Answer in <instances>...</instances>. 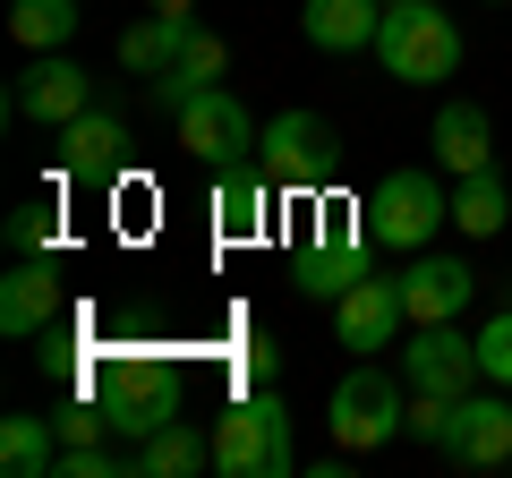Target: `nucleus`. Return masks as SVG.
<instances>
[{
    "label": "nucleus",
    "instance_id": "obj_1",
    "mask_svg": "<svg viewBox=\"0 0 512 478\" xmlns=\"http://www.w3.org/2000/svg\"><path fill=\"white\" fill-rule=\"evenodd\" d=\"M359 222H367V248H384V257H419L427 239L453 222V197L436 188V171H384V180L359 197Z\"/></svg>",
    "mask_w": 512,
    "mask_h": 478
},
{
    "label": "nucleus",
    "instance_id": "obj_2",
    "mask_svg": "<svg viewBox=\"0 0 512 478\" xmlns=\"http://www.w3.org/2000/svg\"><path fill=\"white\" fill-rule=\"evenodd\" d=\"M214 470H222V478H282V470H299V453H291V410H282L265 385L239 393V402L214 419Z\"/></svg>",
    "mask_w": 512,
    "mask_h": 478
},
{
    "label": "nucleus",
    "instance_id": "obj_3",
    "mask_svg": "<svg viewBox=\"0 0 512 478\" xmlns=\"http://www.w3.org/2000/svg\"><path fill=\"white\" fill-rule=\"evenodd\" d=\"M376 60L393 86H444V77L461 69V26L444 18V9H427V0H402V9H384L376 26Z\"/></svg>",
    "mask_w": 512,
    "mask_h": 478
},
{
    "label": "nucleus",
    "instance_id": "obj_4",
    "mask_svg": "<svg viewBox=\"0 0 512 478\" xmlns=\"http://www.w3.org/2000/svg\"><path fill=\"white\" fill-rule=\"evenodd\" d=\"M94 393H103L111 427L137 436V444H146L163 419H180V368H171V359H137V350H120V359L94 368Z\"/></svg>",
    "mask_w": 512,
    "mask_h": 478
},
{
    "label": "nucleus",
    "instance_id": "obj_5",
    "mask_svg": "<svg viewBox=\"0 0 512 478\" xmlns=\"http://www.w3.org/2000/svg\"><path fill=\"white\" fill-rule=\"evenodd\" d=\"M402 410H410V393L393 385V376L376 368V359H359V368L333 385V410H325V427H333V444L342 453H376V444H393L402 436Z\"/></svg>",
    "mask_w": 512,
    "mask_h": 478
},
{
    "label": "nucleus",
    "instance_id": "obj_6",
    "mask_svg": "<svg viewBox=\"0 0 512 478\" xmlns=\"http://www.w3.org/2000/svg\"><path fill=\"white\" fill-rule=\"evenodd\" d=\"M256 163L274 171L282 197H325L333 188V129H325V111H282V120H265Z\"/></svg>",
    "mask_w": 512,
    "mask_h": 478
},
{
    "label": "nucleus",
    "instance_id": "obj_7",
    "mask_svg": "<svg viewBox=\"0 0 512 478\" xmlns=\"http://www.w3.org/2000/svg\"><path fill=\"white\" fill-rule=\"evenodd\" d=\"M171 129H180V146L197 154V163H248L256 154V120H248V103L239 94H222V86H205V94H188L180 111H171Z\"/></svg>",
    "mask_w": 512,
    "mask_h": 478
},
{
    "label": "nucleus",
    "instance_id": "obj_8",
    "mask_svg": "<svg viewBox=\"0 0 512 478\" xmlns=\"http://www.w3.org/2000/svg\"><path fill=\"white\" fill-rule=\"evenodd\" d=\"M342 214H350V205L325 197V222H316V239L299 248V265H291V282L308 299H342L350 282H367V257H359V248H367V222H342Z\"/></svg>",
    "mask_w": 512,
    "mask_h": 478
},
{
    "label": "nucleus",
    "instance_id": "obj_9",
    "mask_svg": "<svg viewBox=\"0 0 512 478\" xmlns=\"http://www.w3.org/2000/svg\"><path fill=\"white\" fill-rule=\"evenodd\" d=\"M478 376H487L478 368V342H461L453 316H444V325H410V342H402V385L410 393H453L461 402Z\"/></svg>",
    "mask_w": 512,
    "mask_h": 478
},
{
    "label": "nucleus",
    "instance_id": "obj_10",
    "mask_svg": "<svg viewBox=\"0 0 512 478\" xmlns=\"http://www.w3.org/2000/svg\"><path fill=\"white\" fill-rule=\"evenodd\" d=\"M9 111L18 120H43V129H69L77 111H94V77L69 52H35V69L9 86Z\"/></svg>",
    "mask_w": 512,
    "mask_h": 478
},
{
    "label": "nucleus",
    "instance_id": "obj_11",
    "mask_svg": "<svg viewBox=\"0 0 512 478\" xmlns=\"http://www.w3.org/2000/svg\"><path fill=\"white\" fill-rule=\"evenodd\" d=\"M60 316H69L60 265L52 257H18V274L0 282V333H9V342H35V333H52Z\"/></svg>",
    "mask_w": 512,
    "mask_h": 478
},
{
    "label": "nucleus",
    "instance_id": "obj_12",
    "mask_svg": "<svg viewBox=\"0 0 512 478\" xmlns=\"http://www.w3.org/2000/svg\"><path fill=\"white\" fill-rule=\"evenodd\" d=\"M402 325H410L402 274H393V282H350V291L333 299V333H342V350H359V359L393 350V333H402Z\"/></svg>",
    "mask_w": 512,
    "mask_h": 478
},
{
    "label": "nucleus",
    "instance_id": "obj_13",
    "mask_svg": "<svg viewBox=\"0 0 512 478\" xmlns=\"http://www.w3.org/2000/svg\"><path fill=\"white\" fill-rule=\"evenodd\" d=\"M444 453H453L461 470H504V461H512V402H495V393H461L453 427H444Z\"/></svg>",
    "mask_w": 512,
    "mask_h": 478
},
{
    "label": "nucleus",
    "instance_id": "obj_14",
    "mask_svg": "<svg viewBox=\"0 0 512 478\" xmlns=\"http://www.w3.org/2000/svg\"><path fill=\"white\" fill-rule=\"evenodd\" d=\"M478 299V274L461 257H410L402 265V308H410V325H444V316H461Z\"/></svg>",
    "mask_w": 512,
    "mask_h": 478
},
{
    "label": "nucleus",
    "instance_id": "obj_15",
    "mask_svg": "<svg viewBox=\"0 0 512 478\" xmlns=\"http://www.w3.org/2000/svg\"><path fill=\"white\" fill-rule=\"evenodd\" d=\"M274 171L265 163H222V180H214V231L222 239H265L274 231Z\"/></svg>",
    "mask_w": 512,
    "mask_h": 478
},
{
    "label": "nucleus",
    "instance_id": "obj_16",
    "mask_svg": "<svg viewBox=\"0 0 512 478\" xmlns=\"http://www.w3.org/2000/svg\"><path fill=\"white\" fill-rule=\"evenodd\" d=\"M60 171H69V180H120L128 171L120 111H77L69 129H60Z\"/></svg>",
    "mask_w": 512,
    "mask_h": 478
},
{
    "label": "nucleus",
    "instance_id": "obj_17",
    "mask_svg": "<svg viewBox=\"0 0 512 478\" xmlns=\"http://www.w3.org/2000/svg\"><path fill=\"white\" fill-rule=\"evenodd\" d=\"M384 26V0H308L299 9V35L316 43V52H367Z\"/></svg>",
    "mask_w": 512,
    "mask_h": 478
},
{
    "label": "nucleus",
    "instance_id": "obj_18",
    "mask_svg": "<svg viewBox=\"0 0 512 478\" xmlns=\"http://www.w3.org/2000/svg\"><path fill=\"white\" fill-rule=\"evenodd\" d=\"M436 163L453 171V180H470V171H495V129L478 103H444L436 111Z\"/></svg>",
    "mask_w": 512,
    "mask_h": 478
},
{
    "label": "nucleus",
    "instance_id": "obj_19",
    "mask_svg": "<svg viewBox=\"0 0 512 478\" xmlns=\"http://www.w3.org/2000/svg\"><path fill=\"white\" fill-rule=\"evenodd\" d=\"M188 35H197L188 18H163V9H154V18H137L120 35V69L128 77H171V69H180V52H188Z\"/></svg>",
    "mask_w": 512,
    "mask_h": 478
},
{
    "label": "nucleus",
    "instance_id": "obj_20",
    "mask_svg": "<svg viewBox=\"0 0 512 478\" xmlns=\"http://www.w3.org/2000/svg\"><path fill=\"white\" fill-rule=\"evenodd\" d=\"M137 470L146 478H197V470H214V436H197L188 419H163L137 444Z\"/></svg>",
    "mask_w": 512,
    "mask_h": 478
},
{
    "label": "nucleus",
    "instance_id": "obj_21",
    "mask_svg": "<svg viewBox=\"0 0 512 478\" xmlns=\"http://www.w3.org/2000/svg\"><path fill=\"white\" fill-rule=\"evenodd\" d=\"M222 69H231V52H222V35H205V26H197V35H188V52H180V69H171V77H154V103H163V111H180L188 94L222 86Z\"/></svg>",
    "mask_w": 512,
    "mask_h": 478
},
{
    "label": "nucleus",
    "instance_id": "obj_22",
    "mask_svg": "<svg viewBox=\"0 0 512 478\" xmlns=\"http://www.w3.org/2000/svg\"><path fill=\"white\" fill-rule=\"evenodd\" d=\"M0 470L9 478H52L60 470V427L52 419H0Z\"/></svg>",
    "mask_w": 512,
    "mask_h": 478
},
{
    "label": "nucleus",
    "instance_id": "obj_23",
    "mask_svg": "<svg viewBox=\"0 0 512 478\" xmlns=\"http://www.w3.org/2000/svg\"><path fill=\"white\" fill-rule=\"evenodd\" d=\"M453 222H461V239H495L512 222V188L495 180V171H470V180L453 188Z\"/></svg>",
    "mask_w": 512,
    "mask_h": 478
},
{
    "label": "nucleus",
    "instance_id": "obj_24",
    "mask_svg": "<svg viewBox=\"0 0 512 478\" xmlns=\"http://www.w3.org/2000/svg\"><path fill=\"white\" fill-rule=\"evenodd\" d=\"M77 0H9V35L26 43V52H60V43L77 35Z\"/></svg>",
    "mask_w": 512,
    "mask_h": 478
},
{
    "label": "nucleus",
    "instance_id": "obj_25",
    "mask_svg": "<svg viewBox=\"0 0 512 478\" xmlns=\"http://www.w3.org/2000/svg\"><path fill=\"white\" fill-rule=\"evenodd\" d=\"M9 248H18V257H60V205L26 197L18 214H9Z\"/></svg>",
    "mask_w": 512,
    "mask_h": 478
},
{
    "label": "nucleus",
    "instance_id": "obj_26",
    "mask_svg": "<svg viewBox=\"0 0 512 478\" xmlns=\"http://www.w3.org/2000/svg\"><path fill=\"white\" fill-rule=\"evenodd\" d=\"M120 470H137V453H120V444H60L52 478H120Z\"/></svg>",
    "mask_w": 512,
    "mask_h": 478
},
{
    "label": "nucleus",
    "instance_id": "obj_27",
    "mask_svg": "<svg viewBox=\"0 0 512 478\" xmlns=\"http://www.w3.org/2000/svg\"><path fill=\"white\" fill-rule=\"evenodd\" d=\"M470 342H478V368H487V385H512V299L470 333Z\"/></svg>",
    "mask_w": 512,
    "mask_h": 478
},
{
    "label": "nucleus",
    "instance_id": "obj_28",
    "mask_svg": "<svg viewBox=\"0 0 512 478\" xmlns=\"http://www.w3.org/2000/svg\"><path fill=\"white\" fill-rule=\"evenodd\" d=\"M453 393H410V410H402V436H427V444H444V427H453Z\"/></svg>",
    "mask_w": 512,
    "mask_h": 478
},
{
    "label": "nucleus",
    "instance_id": "obj_29",
    "mask_svg": "<svg viewBox=\"0 0 512 478\" xmlns=\"http://www.w3.org/2000/svg\"><path fill=\"white\" fill-rule=\"evenodd\" d=\"M52 427H60V444H103V436H120V427H111V410H103V393H94V402H69Z\"/></svg>",
    "mask_w": 512,
    "mask_h": 478
},
{
    "label": "nucleus",
    "instance_id": "obj_30",
    "mask_svg": "<svg viewBox=\"0 0 512 478\" xmlns=\"http://www.w3.org/2000/svg\"><path fill=\"white\" fill-rule=\"evenodd\" d=\"M154 9H163V18H188V9H197V0H154Z\"/></svg>",
    "mask_w": 512,
    "mask_h": 478
},
{
    "label": "nucleus",
    "instance_id": "obj_31",
    "mask_svg": "<svg viewBox=\"0 0 512 478\" xmlns=\"http://www.w3.org/2000/svg\"><path fill=\"white\" fill-rule=\"evenodd\" d=\"M384 9H402V0H384Z\"/></svg>",
    "mask_w": 512,
    "mask_h": 478
}]
</instances>
